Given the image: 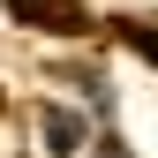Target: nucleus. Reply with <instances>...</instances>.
Here are the masks:
<instances>
[{
    "label": "nucleus",
    "instance_id": "1",
    "mask_svg": "<svg viewBox=\"0 0 158 158\" xmlns=\"http://www.w3.org/2000/svg\"><path fill=\"white\" fill-rule=\"evenodd\" d=\"M53 143H60V151H68V143H83V121H68V113H53Z\"/></svg>",
    "mask_w": 158,
    "mask_h": 158
}]
</instances>
